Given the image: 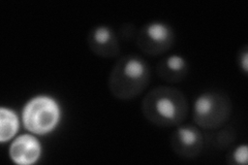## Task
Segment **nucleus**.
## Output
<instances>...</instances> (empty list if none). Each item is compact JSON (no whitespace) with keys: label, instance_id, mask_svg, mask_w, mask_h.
Returning a JSON list of instances; mask_svg holds the SVG:
<instances>
[{"label":"nucleus","instance_id":"obj_2","mask_svg":"<svg viewBox=\"0 0 248 165\" xmlns=\"http://www.w3.org/2000/svg\"><path fill=\"white\" fill-rule=\"evenodd\" d=\"M151 77L147 62L136 55H126L116 62L108 76V89L120 100H130L148 87Z\"/></svg>","mask_w":248,"mask_h":165},{"label":"nucleus","instance_id":"obj_13","mask_svg":"<svg viewBox=\"0 0 248 165\" xmlns=\"http://www.w3.org/2000/svg\"><path fill=\"white\" fill-rule=\"evenodd\" d=\"M248 53H247V50L246 48L243 50V52L240 54V65H241V67L243 68L244 73H247L248 72Z\"/></svg>","mask_w":248,"mask_h":165},{"label":"nucleus","instance_id":"obj_10","mask_svg":"<svg viewBox=\"0 0 248 165\" xmlns=\"http://www.w3.org/2000/svg\"><path fill=\"white\" fill-rule=\"evenodd\" d=\"M0 140H10L17 132L19 128L18 118L11 109L2 107L0 109Z\"/></svg>","mask_w":248,"mask_h":165},{"label":"nucleus","instance_id":"obj_8","mask_svg":"<svg viewBox=\"0 0 248 165\" xmlns=\"http://www.w3.org/2000/svg\"><path fill=\"white\" fill-rule=\"evenodd\" d=\"M11 158L17 164L28 165L37 161L41 155L40 143L31 135H22L11 147Z\"/></svg>","mask_w":248,"mask_h":165},{"label":"nucleus","instance_id":"obj_1","mask_svg":"<svg viewBox=\"0 0 248 165\" xmlns=\"http://www.w3.org/2000/svg\"><path fill=\"white\" fill-rule=\"evenodd\" d=\"M142 113L147 120L156 126H178L187 117L188 102L179 90L157 87L143 99Z\"/></svg>","mask_w":248,"mask_h":165},{"label":"nucleus","instance_id":"obj_11","mask_svg":"<svg viewBox=\"0 0 248 165\" xmlns=\"http://www.w3.org/2000/svg\"><path fill=\"white\" fill-rule=\"evenodd\" d=\"M236 139V132L232 128H223L219 131H217L212 140L213 144L216 148L220 149H227L231 145L234 144V141Z\"/></svg>","mask_w":248,"mask_h":165},{"label":"nucleus","instance_id":"obj_12","mask_svg":"<svg viewBox=\"0 0 248 165\" xmlns=\"http://www.w3.org/2000/svg\"><path fill=\"white\" fill-rule=\"evenodd\" d=\"M232 160L238 164H246L247 163V146L243 145L238 147L236 150L232 152Z\"/></svg>","mask_w":248,"mask_h":165},{"label":"nucleus","instance_id":"obj_7","mask_svg":"<svg viewBox=\"0 0 248 165\" xmlns=\"http://www.w3.org/2000/svg\"><path fill=\"white\" fill-rule=\"evenodd\" d=\"M88 45L92 53L102 58L112 59L120 53V45L114 31L106 26L93 28L88 34Z\"/></svg>","mask_w":248,"mask_h":165},{"label":"nucleus","instance_id":"obj_9","mask_svg":"<svg viewBox=\"0 0 248 165\" xmlns=\"http://www.w3.org/2000/svg\"><path fill=\"white\" fill-rule=\"evenodd\" d=\"M188 73L187 62L180 56H170L161 59L157 64L158 76L168 83L177 84L183 81Z\"/></svg>","mask_w":248,"mask_h":165},{"label":"nucleus","instance_id":"obj_6","mask_svg":"<svg viewBox=\"0 0 248 165\" xmlns=\"http://www.w3.org/2000/svg\"><path fill=\"white\" fill-rule=\"evenodd\" d=\"M173 151L182 158H196L203 150L204 137L196 127H180L170 137Z\"/></svg>","mask_w":248,"mask_h":165},{"label":"nucleus","instance_id":"obj_4","mask_svg":"<svg viewBox=\"0 0 248 165\" xmlns=\"http://www.w3.org/2000/svg\"><path fill=\"white\" fill-rule=\"evenodd\" d=\"M59 107L52 98L40 96L28 102L23 112V121L27 130L36 135L52 131L59 121Z\"/></svg>","mask_w":248,"mask_h":165},{"label":"nucleus","instance_id":"obj_3","mask_svg":"<svg viewBox=\"0 0 248 165\" xmlns=\"http://www.w3.org/2000/svg\"><path fill=\"white\" fill-rule=\"evenodd\" d=\"M232 102L222 92H208L200 96L193 108V120L204 129H218L230 119Z\"/></svg>","mask_w":248,"mask_h":165},{"label":"nucleus","instance_id":"obj_5","mask_svg":"<svg viewBox=\"0 0 248 165\" xmlns=\"http://www.w3.org/2000/svg\"><path fill=\"white\" fill-rule=\"evenodd\" d=\"M174 39V31L169 25L162 23H150L139 30L137 45L145 54L157 56L170 49Z\"/></svg>","mask_w":248,"mask_h":165}]
</instances>
